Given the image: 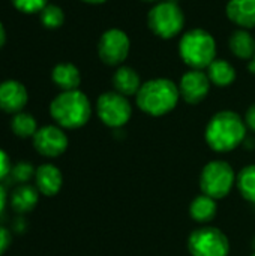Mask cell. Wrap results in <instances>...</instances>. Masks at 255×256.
<instances>
[{"instance_id": "cell-1", "label": "cell", "mask_w": 255, "mask_h": 256, "mask_svg": "<svg viewBox=\"0 0 255 256\" xmlns=\"http://www.w3.org/2000/svg\"><path fill=\"white\" fill-rule=\"evenodd\" d=\"M246 136V123L234 111H219L207 123L204 138L207 146L218 153L237 148Z\"/></svg>"}, {"instance_id": "cell-2", "label": "cell", "mask_w": 255, "mask_h": 256, "mask_svg": "<svg viewBox=\"0 0 255 256\" xmlns=\"http://www.w3.org/2000/svg\"><path fill=\"white\" fill-rule=\"evenodd\" d=\"M137 106L152 116L161 117L171 112L180 99L179 86L168 78H153L146 81L137 93Z\"/></svg>"}, {"instance_id": "cell-3", "label": "cell", "mask_w": 255, "mask_h": 256, "mask_svg": "<svg viewBox=\"0 0 255 256\" xmlns=\"http://www.w3.org/2000/svg\"><path fill=\"white\" fill-rule=\"evenodd\" d=\"M50 114L57 126L63 129H80L90 120L92 105L89 98L80 90L62 92L53 99Z\"/></svg>"}, {"instance_id": "cell-4", "label": "cell", "mask_w": 255, "mask_h": 256, "mask_svg": "<svg viewBox=\"0 0 255 256\" xmlns=\"http://www.w3.org/2000/svg\"><path fill=\"white\" fill-rule=\"evenodd\" d=\"M179 56L191 69H207L216 58V42L209 32L203 28H192L180 38Z\"/></svg>"}, {"instance_id": "cell-5", "label": "cell", "mask_w": 255, "mask_h": 256, "mask_svg": "<svg viewBox=\"0 0 255 256\" xmlns=\"http://www.w3.org/2000/svg\"><path fill=\"white\" fill-rule=\"evenodd\" d=\"M147 26L155 36L171 39L182 32L185 26V14L173 0L158 2L147 14Z\"/></svg>"}, {"instance_id": "cell-6", "label": "cell", "mask_w": 255, "mask_h": 256, "mask_svg": "<svg viewBox=\"0 0 255 256\" xmlns=\"http://www.w3.org/2000/svg\"><path fill=\"white\" fill-rule=\"evenodd\" d=\"M236 174L233 166L225 160L209 162L200 174V188L204 195L215 200L225 198L236 184Z\"/></svg>"}, {"instance_id": "cell-7", "label": "cell", "mask_w": 255, "mask_h": 256, "mask_svg": "<svg viewBox=\"0 0 255 256\" xmlns=\"http://www.w3.org/2000/svg\"><path fill=\"white\" fill-rule=\"evenodd\" d=\"M188 249L192 256H228L230 242L221 230L201 226L191 232Z\"/></svg>"}, {"instance_id": "cell-8", "label": "cell", "mask_w": 255, "mask_h": 256, "mask_svg": "<svg viewBox=\"0 0 255 256\" xmlns=\"http://www.w3.org/2000/svg\"><path fill=\"white\" fill-rule=\"evenodd\" d=\"M96 112L105 126L117 129L129 122L132 116V106L126 96L117 92H105L98 98Z\"/></svg>"}, {"instance_id": "cell-9", "label": "cell", "mask_w": 255, "mask_h": 256, "mask_svg": "<svg viewBox=\"0 0 255 256\" xmlns=\"http://www.w3.org/2000/svg\"><path fill=\"white\" fill-rule=\"evenodd\" d=\"M131 40L120 28L105 30L98 40V56L108 66L122 64L129 54Z\"/></svg>"}, {"instance_id": "cell-10", "label": "cell", "mask_w": 255, "mask_h": 256, "mask_svg": "<svg viewBox=\"0 0 255 256\" xmlns=\"http://www.w3.org/2000/svg\"><path fill=\"white\" fill-rule=\"evenodd\" d=\"M68 146L69 141L63 128L56 124H47L39 128L33 136V147L44 158H59L66 152Z\"/></svg>"}, {"instance_id": "cell-11", "label": "cell", "mask_w": 255, "mask_h": 256, "mask_svg": "<svg viewBox=\"0 0 255 256\" xmlns=\"http://www.w3.org/2000/svg\"><path fill=\"white\" fill-rule=\"evenodd\" d=\"M210 80L206 72L191 69L185 72L179 81V93L180 98L191 105L203 102L210 90Z\"/></svg>"}, {"instance_id": "cell-12", "label": "cell", "mask_w": 255, "mask_h": 256, "mask_svg": "<svg viewBox=\"0 0 255 256\" xmlns=\"http://www.w3.org/2000/svg\"><path fill=\"white\" fill-rule=\"evenodd\" d=\"M29 99L26 87L15 80L0 82V110L8 114L21 112Z\"/></svg>"}, {"instance_id": "cell-13", "label": "cell", "mask_w": 255, "mask_h": 256, "mask_svg": "<svg viewBox=\"0 0 255 256\" xmlns=\"http://www.w3.org/2000/svg\"><path fill=\"white\" fill-rule=\"evenodd\" d=\"M63 184L62 171L53 164H42L35 172V188L44 196H54L60 192Z\"/></svg>"}, {"instance_id": "cell-14", "label": "cell", "mask_w": 255, "mask_h": 256, "mask_svg": "<svg viewBox=\"0 0 255 256\" xmlns=\"http://www.w3.org/2000/svg\"><path fill=\"white\" fill-rule=\"evenodd\" d=\"M225 14L240 28L255 27V0H230L225 6Z\"/></svg>"}, {"instance_id": "cell-15", "label": "cell", "mask_w": 255, "mask_h": 256, "mask_svg": "<svg viewBox=\"0 0 255 256\" xmlns=\"http://www.w3.org/2000/svg\"><path fill=\"white\" fill-rule=\"evenodd\" d=\"M39 190L32 184H18L11 194V207L17 214H27L39 202Z\"/></svg>"}, {"instance_id": "cell-16", "label": "cell", "mask_w": 255, "mask_h": 256, "mask_svg": "<svg viewBox=\"0 0 255 256\" xmlns=\"http://www.w3.org/2000/svg\"><path fill=\"white\" fill-rule=\"evenodd\" d=\"M113 86L117 93L129 98V96H137L138 90L141 88V78L138 72L129 66H120L113 75Z\"/></svg>"}, {"instance_id": "cell-17", "label": "cell", "mask_w": 255, "mask_h": 256, "mask_svg": "<svg viewBox=\"0 0 255 256\" xmlns=\"http://www.w3.org/2000/svg\"><path fill=\"white\" fill-rule=\"evenodd\" d=\"M53 82L62 88V92H71L78 90V86L81 82V74L78 68L72 63H59L54 66L51 72Z\"/></svg>"}, {"instance_id": "cell-18", "label": "cell", "mask_w": 255, "mask_h": 256, "mask_svg": "<svg viewBox=\"0 0 255 256\" xmlns=\"http://www.w3.org/2000/svg\"><path fill=\"white\" fill-rule=\"evenodd\" d=\"M228 46L233 56L242 60H252L255 56V38L245 28H239L231 33Z\"/></svg>"}, {"instance_id": "cell-19", "label": "cell", "mask_w": 255, "mask_h": 256, "mask_svg": "<svg viewBox=\"0 0 255 256\" xmlns=\"http://www.w3.org/2000/svg\"><path fill=\"white\" fill-rule=\"evenodd\" d=\"M189 216L198 224H209L216 216V200L209 195H198L189 206Z\"/></svg>"}, {"instance_id": "cell-20", "label": "cell", "mask_w": 255, "mask_h": 256, "mask_svg": "<svg viewBox=\"0 0 255 256\" xmlns=\"http://www.w3.org/2000/svg\"><path fill=\"white\" fill-rule=\"evenodd\" d=\"M206 74L210 82L218 87H228L236 81V70L233 64H230L227 60H222V58H215L209 64Z\"/></svg>"}, {"instance_id": "cell-21", "label": "cell", "mask_w": 255, "mask_h": 256, "mask_svg": "<svg viewBox=\"0 0 255 256\" xmlns=\"http://www.w3.org/2000/svg\"><path fill=\"white\" fill-rule=\"evenodd\" d=\"M11 129L14 135L18 138H23V140L33 138L35 134L38 132V123L32 114L21 111V112L14 114L12 122H11Z\"/></svg>"}, {"instance_id": "cell-22", "label": "cell", "mask_w": 255, "mask_h": 256, "mask_svg": "<svg viewBox=\"0 0 255 256\" xmlns=\"http://www.w3.org/2000/svg\"><path fill=\"white\" fill-rule=\"evenodd\" d=\"M236 186L242 196L255 204V165L245 166L236 177Z\"/></svg>"}, {"instance_id": "cell-23", "label": "cell", "mask_w": 255, "mask_h": 256, "mask_svg": "<svg viewBox=\"0 0 255 256\" xmlns=\"http://www.w3.org/2000/svg\"><path fill=\"white\" fill-rule=\"evenodd\" d=\"M41 21L47 28H57L65 21V14L60 6L56 4H47L41 10Z\"/></svg>"}, {"instance_id": "cell-24", "label": "cell", "mask_w": 255, "mask_h": 256, "mask_svg": "<svg viewBox=\"0 0 255 256\" xmlns=\"http://www.w3.org/2000/svg\"><path fill=\"white\" fill-rule=\"evenodd\" d=\"M35 172H36V170L33 168V165L30 162L21 160L11 168L9 176H11L12 182L17 184H27L32 178H35Z\"/></svg>"}, {"instance_id": "cell-25", "label": "cell", "mask_w": 255, "mask_h": 256, "mask_svg": "<svg viewBox=\"0 0 255 256\" xmlns=\"http://www.w3.org/2000/svg\"><path fill=\"white\" fill-rule=\"evenodd\" d=\"M12 4L24 14H35L41 12L48 4V0H12Z\"/></svg>"}, {"instance_id": "cell-26", "label": "cell", "mask_w": 255, "mask_h": 256, "mask_svg": "<svg viewBox=\"0 0 255 256\" xmlns=\"http://www.w3.org/2000/svg\"><path fill=\"white\" fill-rule=\"evenodd\" d=\"M11 159L8 156V153L5 150L0 148V182L8 178V176L11 174Z\"/></svg>"}, {"instance_id": "cell-27", "label": "cell", "mask_w": 255, "mask_h": 256, "mask_svg": "<svg viewBox=\"0 0 255 256\" xmlns=\"http://www.w3.org/2000/svg\"><path fill=\"white\" fill-rule=\"evenodd\" d=\"M12 243V234L8 228L0 225V256L3 255Z\"/></svg>"}, {"instance_id": "cell-28", "label": "cell", "mask_w": 255, "mask_h": 256, "mask_svg": "<svg viewBox=\"0 0 255 256\" xmlns=\"http://www.w3.org/2000/svg\"><path fill=\"white\" fill-rule=\"evenodd\" d=\"M245 123H246V128H249L251 130L255 132V104H252L248 108L246 116H245Z\"/></svg>"}, {"instance_id": "cell-29", "label": "cell", "mask_w": 255, "mask_h": 256, "mask_svg": "<svg viewBox=\"0 0 255 256\" xmlns=\"http://www.w3.org/2000/svg\"><path fill=\"white\" fill-rule=\"evenodd\" d=\"M26 228H27V225H26V219H24V218H17V219L14 220L12 230H14L17 234H23V232L26 231Z\"/></svg>"}, {"instance_id": "cell-30", "label": "cell", "mask_w": 255, "mask_h": 256, "mask_svg": "<svg viewBox=\"0 0 255 256\" xmlns=\"http://www.w3.org/2000/svg\"><path fill=\"white\" fill-rule=\"evenodd\" d=\"M6 201H8L6 189L0 184V214L3 213V210H5V207H6Z\"/></svg>"}, {"instance_id": "cell-31", "label": "cell", "mask_w": 255, "mask_h": 256, "mask_svg": "<svg viewBox=\"0 0 255 256\" xmlns=\"http://www.w3.org/2000/svg\"><path fill=\"white\" fill-rule=\"evenodd\" d=\"M5 40H6V32H5V27H3V24L0 22V48L5 45Z\"/></svg>"}, {"instance_id": "cell-32", "label": "cell", "mask_w": 255, "mask_h": 256, "mask_svg": "<svg viewBox=\"0 0 255 256\" xmlns=\"http://www.w3.org/2000/svg\"><path fill=\"white\" fill-rule=\"evenodd\" d=\"M86 3H90V4H101V3H105L107 0H83Z\"/></svg>"}, {"instance_id": "cell-33", "label": "cell", "mask_w": 255, "mask_h": 256, "mask_svg": "<svg viewBox=\"0 0 255 256\" xmlns=\"http://www.w3.org/2000/svg\"><path fill=\"white\" fill-rule=\"evenodd\" d=\"M249 72H252V74H255V56L254 58L249 62Z\"/></svg>"}, {"instance_id": "cell-34", "label": "cell", "mask_w": 255, "mask_h": 256, "mask_svg": "<svg viewBox=\"0 0 255 256\" xmlns=\"http://www.w3.org/2000/svg\"><path fill=\"white\" fill-rule=\"evenodd\" d=\"M141 2H146V3H158V0H141Z\"/></svg>"}, {"instance_id": "cell-35", "label": "cell", "mask_w": 255, "mask_h": 256, "mask_svg": "<svg viewBox=\"0 0 255 256\" xmlns=\"http://www.w3.org/2000/svg\"><path fill=\"white\" fill-rule=\"evenodd\" d=\"M251 256H255V254H254V255H251Z\"/></svg>"}]
</instances>
